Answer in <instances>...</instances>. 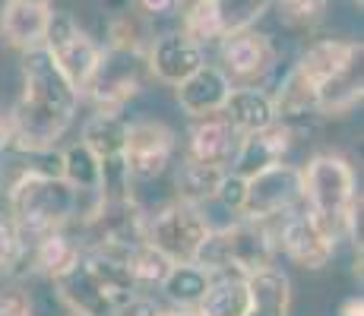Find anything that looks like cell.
Here are the masks:
<instances>
[{
    "instance_id": "26",
    "label": "cell",
    "mask_w": 364,
    "mask_h": 316,
    "mask_svg": "<svg viewBox=\"0 0 364 316\" xmlns=\"http://www.w3.org/2000/svg\"><path fill=\"white\" fill-rule=\"evenodd\" d=\"M105 35H108V48L130 51V54H143V58H146V48H149V41H152L149 23H146V16L133 4L108 13Z\"/></svg>"
},
{
    "instance_id": "11",
    "label": "cell",
    "mask_w": 364,
    "mask_h": 316,
    "mask_svg": "<svg viewBox=\"0 0 364 316\" xmlns=\"http://www.w3.org/2000/svg\"><path fill=\"white\" fill-rule=\"evenodd\" d=\"M219 67L228 73L235 86H263L269 73L276 70V45L269 35L257 29H244L235 35H225L219 41Z\"/></svg>"
},
{
    "instance_id": "16",
    "label": "cell",
    "mask_w": 364,
    "mask_h": 316,
    "mask_svg": "<svg viewBox=\"0 0 364 316\" xmlns=\"http://www.w3.org/2000/svg\"><path fill=\"white\" fill-rule=\"evenodd\" d=\"M232 86L235 82L228 80V73L219 63H200L187 80H181L174 86V98H178V108L191 121H197V117L219 114L228 92H232Z\"/></svg>"
},
{
    "instance_id": "9",
    "label": "cell",
    "mask_w": 364,
    "mask_h": 316,
    "mask_svg": "<svg viewBox=\"0 0 364 316\" xmlns=\"http://www.w3.org/2000/svg\"><path fill=\"white\" fill-rule=\"evenodd\" d=\"M298 202H301V168L289 165V161H276V165L247 178L241 219H250V222L282 219Z\"/></svg>"
},
{
    "instance_id": "34",
    "label": "cell",
    "mask_w": 364,
    "mask_h": 316,
    "mask_svg": "<svg viewBox=\"0 0 364 316\" xmlns=\"http://www.w3.org/2000/svg\"><path fill=\"white\" fill-rule=\"evenodd\" d=\"M0 316H35L32 294L19 285L0 288Z\"/></svg>"
},
{
    "instance_id": "23",
    "label": "cell",
    "mask_w": 364,
    "mask_h": 316,
    "mask_svg": "<svg viewBox=\"0 0 364 316\" xmlns=\"http://www.w3.org/2000/svg\"><path fill=\"white\" fill-rule=\"evenodd\" d=\"M200 316H247L250 282L247 276H215L197 304Z\"/></svg>"
},
{
    "instance_id": "21",
    "label": "cell",
    "mask_w": 364,
    "mask_h": 316,
    "mask_svg": "<svg viewBox=\"0 0 364 316\" xmlns=\"http://www.w3.org/2000/svg\"><path fill=\"white\" fill-rule=\"evenodd\" d=\"M127 126L130 121L121 117V111H105L95 108V114L82 124V143L95 152L102 161L124 158V143H127Z\"/></svg>"
},
{
    "instance_id": "41",
    "label": "cell",
    "mask_w": 364,
    "mask_h": 316,
    "mask_svg": "<svg viewBox=\"0 0 364 316\" xmlns=\"http://www.w3.org/2000/svg\"><path fill=\"white\" fill-rule=\"evenodd\" d=\"M45 4H51V0H45Z\"/></svg>"
},
{
    "instance_id": "17",
    "label": "cell",
    "mask_w": 364,
    "mask_h": 316,
    "mask_svg": "<svg viewBox=\"0 0 364 316\" xmlns=\"http://www.w3.org/2000/svg\"><path fill=\"white\" fill-rule=\"evenodd\" d=\"M291 149V126L285 121H276L266 130L257 133H244L235 146V156L228 161V171L241 174V178H250V174L263 171V168L276 165V161H285Z\"/></svg>"
},
{
    "instance_id": "14",
    "label": "cell",
    "mask_w": 364,
    "mask_h": 316,
    "mask_svg": "<svg viewBox=\"0 0 364 316\" xmlns=\"http://www.w3.org/2000/svg\"><path fill=\"white\" fill-rule=\"evenodd\" d=\"M58 298L64 300L73 313H86V316H111V310L117 307V300L111 298V291L105 288L99 278V272L92 269L86 250L67 266L60 276L51 278Z\"/></svg>"
},
{
    "instance_id": "10",
    "label": "cell",
    "mask_w": 364,
    "mask_h": 316,
    "mask_svg": "<svg viewBox=\"0 0 364 316\" xmlns=\"http://www.w3.org/2000/svg\"><path fill=\"white\" fill-rule=\"evenodd\" d=\"M146 63L143 54L117 51V48H105L102 60L95 67L92 80L86 82L82 95L92 98L95 108L105 111H121L130 98L139 95L143 82H139V67Z\"/></svg>"
},
{
    "instance_id": "33",
    "label": "cell",
    "mask_w": 364,
    "mask_h": 316,
    "mask_svg": "<svg viewBox=\"0 0 364 316\" xmlns=\"http://www.w3.org/2000/svg\"><path fill=\"white\" fill-rule=\"evenodd\" d=\"M244 184H247V178H241V174H235V171H228V168H225V174H222L219 187H215L213 202H219V206L228 209L232 215H241V206H244Z\"/></svg>"
},
{
    "instance_id": "18",
    "label": "cell",
    "mask_w": 364,
    "mask_h": 316,
    "mask_svg": "<svg viewBox=\"0 0 364 316\" xmlns=\"http://www.w3.org/2000/svg\"><path fill=\"white\" fill-rule=\"evenodd\" d=\"M51 4L45 0H4L0 6V38L16 51H32L45 45Z\"/></svg>"
},
{
    "instance_id": "6",
    "label": "cell",
    "mask_w": 364,
    "mask_h": 316,
    "mask_svg": "<svg viewBox=\"0 0 364 316\" xmlns=\"http://www.w3.org/2000/svg\"><path fill=\"white\" fill-rule=\"evenodd\" d=\"M41 48L54 58L60 73L80 89V95H82V89H86V82L92 80L95 67H99V60H102V51H105L99 41L76 23L73 13H67V10H51L45 45Z\"/></svg>"
},
{
    "instance_id": "31",
    "label": "cell",
    "mask_w": 364,
    "mask_h": 316,
    "mask_svg": "<svg viewBox=\"0 0 364 316\" xmlns=\"http://www.w3.org/2000/svg\"><path fill=\"white\" fill-rule=\"evenodd\" d=\"M127 266H130V276L136 282V288H159L174 263L162 250L152 247L149 241H139L127 250Z\"/></svg>"
},
{
    "instance_id": "39",
    "label": "cell",
    "mask_w": 364,
    "mask_h": 316,
    "mask_svg": "<svg viewBox=\"0 0 364 316\" xmlns=\"http://www.w3.org/2000/svg\"><path fill=\"white\" fill-rule=\"evenodd\" d=\"M162 316H200L197 307H174V310H162Z\"/></svg>"
},
{
    "instance_id": "40",
    "label": "cell",
    "mask_w": 364,
    "mask_h": 316,
    "mask_svg": "<svg viewBox=\"0 0 364 316\" xmlns=\"http://www.w3.org/2000/svg\"><path fill=\"white\" fill-rule=\"evenodd\" d=\"M67 316H86V313H73V310H70V313H67Z\"/></svg>"
},
{
    "instance_id": "12",
    "label": "cell",
    "mask_w": 364,
    "mask_h": 316,
    "mask_svg": "<svg viewBox=\"0 0 364 316\" xmlns=\"http://www.w3.org/2000/svg\"><path fill=\"white\" fill-rule=\"evenodd\" d=\"M174 156V133L162 121H133L124 143V165L133 180L162 178Z\"/></svg>"
},
{
    "instance_id": "36",
    "label": "cell",
    "mask_w": 364,
    "mask_h": 316,
    "mask_svg": "<svg viewBox=\"0 0 364 316\" xmlns=\"http://www.w3.org/2000/svg\"><path fill=\"white\" fill-rule=\"evenodd\" d=\"M139 13L146 19H159V16H171V13L181 10V0H133Z\"/></svg>"
},
{
    "instance_id": "13",
    "label": "cell",
    "mask_w": 364,
    "mask_h": 316,
    "mask_svg": "<svg viewBox=\"0 0 364 316\" xmlns=\"http://www.w3.org/2000/svg\"><path fill=\"white\" fill-rule=\"evenodd\" d=\"M361 67V45L352 38H317L301 51L295 73L314 92Z\"/></svg>"
},
{
    "instance_id": "35",
    "label": "cell",
    "mask_w": 364,
    "mask_h": 316,
    "mask_svg": "<svg viewBox=\"0 0 364 316\" xmlns=\"http://www.w3.org/2000/svg\"><path fill=\"white\" fill-rule=\"evenodd\" d=\"M111 316H162V304L149 294H130L111 310Z\"/></svg>"
},
{
    "instance_id": "20",
    "label": "cell",
    "mask_w": 364,
    "mask_h": 316,
    "mask_svg": "<svg viewBox=\"0 0 364 316\" xmlns=\"http://www.w3.org/2000/svg\"><path fill=\"white\" fill-rule=\"evenodd\" d=\"M222 117L235 126L237 136L266 130L279 121L276 108H272V95L260 86H232L225 104H222Z\"/></svg>"
},
{
    "instance_id": "32",
    "label": "cell",
    "mask_w": 364,
    "mask_h": 316,
    "mask_svg": "<svg viewBox=\"0 0 364 316\" xmlns=\"http://www.w3.org/2000/svg\"><path fill=\"white\" fill-rule=\"evenodd\" d=\"M272 6L279 10V19H282L289 29L311 32L314 26L323 23L330 0H272Z\"/></svg>"
},
{
    "instance_id": "4",
    "label": "cell",
    "mask_w": 364,
    "mask_h": 316,
    "mask_svg": "<svg viewBox=\"0 0 364 316\" xmlns=\"http://www.w3.org/2000/svg\"><path fill=\"white\" fill-rule=\"evenodd\" d=\"M276 259V234L266 222L241 219L225 228H209L206 241L200 244L193 263L203 266L209 276H254L269 269Z\"/></svg>"
},
{
    "instance_id": "15",
    "label": "cell",
    "mask_w": 364,
    "mask_h": 316,
    "mask_svg": "<svg viewBox=\"0 0 364 316\" xmlns=\"http://www.w3.org/2000/svg\"><path fill=\"white\" fill-rule=\"evenodd\" d=\"M200 63H206V48L193 41L184 29L159 35L146 48V70L165 86H178Z\"/></svg>"
},
{
    "instance_id": "29",
    "label": "cell",
    "mask_w": 364,
    "mask_h": 316,
    "mask_svg": "<svg viewBox=\"0 0 364 316\" xmlns=\"http://www.w3.org/2000/svg\"><path fill=\"white\" fill-rule=\"evenodd\" d=\"M272 108H276L279 121H285V124L298 121V117H307V114H317V92H314L295 73V67H291L289 73H285L282 86L272 95Z\"/></svg>"
},
{
    "instance_id": "27",
    "label": "cell",
    "mask_w": 364,
    "mask_h": 316,
    "mask_svg": "<svg viewBox=\"0 0 364 316\" xmlns=\"http://www.w3.org/2000/svg\"><path fill=\"white\" fill-rule=\"evenodd\" d=\"M222 174H225V168H219V165H206V161H197V158H184V165L178 168V178H174L178 200L193 202V206L213 202Z\"/></svg>"
},
{
    "instance_id": "30",
    "label": "cell",
    "mask_w": 364,
    "mask_h": 316,
    "mask_svg": "<svg viewBox=\"0 0 364 316\" xmlns=\"http://www.w3.org/2000/svg\"><path fill=\"white\" fill-rule=\"evenodd\" d=\"M32 237L10 215H0V276H26L29 272Z\"/></svg>"
},
{
    "instance_id": "24",
    "label": "cell",
    "mask_w": 364,
    "mask_h": 316,
    "mask_svg": "<svg viewBox=\"0 0 364 316\" xmlns=\"http://www.w3.org/2000/svg\"><path fill=\"white\" fill-rule=\"evenodd\" d=\"M82 253V247L67 234V228L48 231V234L32 237V253H29V272H38V276H60L70 263Z\"/></svg>"
},
{
    "instance_id": "28",
    "label": "cell",
    "mask_w": 364,
    "mask_h": 316,
    "mask_svg": "<svg viewBox=\"0 0 364 316\" xmlns=\"http://www.w3.org/2000/svg\"><path fill=\"white\" fill-rule=\"evenodd\" d=\"M209 282H213V276H209L203 266H197V263H174L171 269H168L165 282L159 288H162L165 298L171 300L174 307H197L203 300V294H206Z\"/></svg>"
},
{
    "instance_id": "37",
    "label": "cell",
    "mask_w": 364,
    "mask_h": 316,
    "mask_svg": "<svg viewBox=\"0 0 364 316\" xmlns=\"http://www.w3.org/2000/svg\"><path fill=\"white\" fill-rule=\"evenodd\" d=\"M339 316H364V300L361 298H346L339 304Z\"/></svg>"
},
{
    "instance_id": "38",
    "label": "cell",
    "mask_w": 364,
    "mask_h": 316,
    "mask_svg": "<svg viewBox=\"0 0 364 316\" xmlns=\"http://www.w3.org/2000/svg\"><path fill=\"white\" fill-rule=\"evenodd\" d=\"M10 146V117H6V111H0V152Z\"/></svg>"
},
{
    "instance_id": "2",
    "label": "cell",
    "mask_w": 364,
    "mask_h": 316,
    "mask_svg": "<svg viewBox=\"0 0 364 316\" xmlns=\"http://www.w3.org/2000/svg\"><path fill=\"white\" fill-rule=\"evenodd\" d=\"M6 202H10L6 215L29 237L67 228L80 215V193L60 174L41 168H26L13 178V184L6 187Z\"/></svg>"
},
{
    "instance_id": "1",
    "label": "cell",
    "mask_w": 364,
    "mask_h": 316,
    "mask_svg": "<svg viewBox=\"0 0 364 316\" xmlns=\"http://www.w3.org/2000/svg\"><path fill=\"white\" fill-rule=\"evenodd\" d=\"M80 89L60 73L45 48L23 51V92L10 108V146L26 156L58 149L80 111Z\"/></svg>"
},
{
    "instance_id": "3",
    "label": "cell",
    "mask_w": 364,
    "mask_h": 316,
    "mask_svg": "<svg viewBox=\"0 0 364 316\" xmlns=\"http://www.w3.org/2000/svg\"><path fill=\"white\" fill-rule=\"evenodd\" d=\"M301 200L339 237L348 234L355 212L361 209L358 180H355V168L348 165V158L336 152L314 156L307 168H301Z\"/></svg>"
},
{
    "instance_id": "19",
    "label": "cell",
    "mask_w": 364,
    "mask_h": 316,
    "mask_svg": "<svg viewBox=\"0 0 364 316\" xmlns=\"http://www.w3.org/2000/svg\"><path fill=\"white\" fill-rule=\"evenodd\" d=\"M237 139L241 136H237L235 126L222 117V111L219 114H209V117H197V124H193V130H191V139H187V158L228 168Z\"/></svg>"
},
{
    "instance_id": "5",
    "label": "cell",
    "mask_w": 364,
    "mask_h": 316,
    "mask_svg": "<svg viewBox=\"0 0 364 316\" xmlns=\"http://www.w3.org/2000/svg\"><path fill=\"white\" fill-rule=\"evenodd\" d=\"M209 219L203 206L174 200L159 212H146V241L162 250L171 263H193L200 244L209 234Z\"/></svg>"
},
{
    "instance_id": "7",
    "label": "cell",
    "mask_w": 364,
    "mask_h": 316,
    "mask_svg": "<svg viewBox=\"0 0 364 316\" xmlns=\"http://www.w3.org/2000/svg\"><path fill=\"white\" fill-rule=\"evenodd\" d=\"M269 10L272 0H191L181 29L206 48L209 41H222L225 35L254 29Z\"/></svg>"
},
{
    "instance_id": "8",
    "label": "cell",
    "mask_w": 364,
    "mask_h": 316,
    "mask_svg": "<svg viewBox=\"0 0 364 316\" xmlns=\"http://www.w3.org/2000/svg\"><path fill=\"white\" fill-rule=\"evenodd\" d=\"M276 247L285 253L295 266L301 269H323L330 266L333 253H336V244H339V234L323 224L311 209H289L285 212L282 224L276 231Z\"/></svg>"
},
{
    "instance_id": "25",
    "label": "cell",
    "mask_w": 364,
    "mask_h": 316,
    "mask_svg": "<svg viewBox=\"0 0 364 316\" xmlns=\"http://www.w3.org/2000/svg\"><path fill=\"white\" fill-rule=\"evenodd\" d=\"M58 165H60L58 174L80 196H95V193H99V187H102V158L95 156V152L82 143V139L70 143L67 149L60 152Z\"/></svg>"
},
{
    "instance_id": "22",
    "label": "cell",
    "mask_w": 364,
    "mask_h": 316,
    "mask_svg": "<svg viewBox=\"0 0 364 316\" xmlns=\"http://www.w3.org/2000/svg\"><path fill=\"white\" fill-rule=\"evenodd\" d=\"M250 310L247 316H289L291 313V282L279 269H260L247 276Z\"/></svg>"
}]
</instances>
